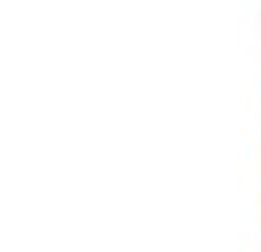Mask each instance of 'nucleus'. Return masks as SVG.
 Wrapping results in <instances>:
<instances>
[]
</instances>
